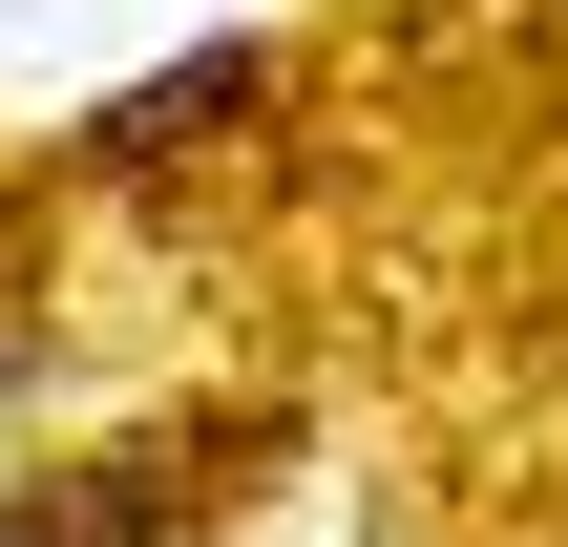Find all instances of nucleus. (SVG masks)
<instances>
[{
	"label": "nucleus",
	"mask_w": 568,
	"mask_h": 547,
	"mask_svg": "<svg viewBox=\"0 0 568 547\" xmlns=\"http://www.w3.org/2000/svg\"><path fill=\"white\" fill-rule=\"evenodd\" d=\"M274 464H295L274 401H190V422H126V443L21 464V485H0V547H211Z\"/></svg>",
	"instance_id": "f257e3e1"
},
{
	"label": "nucleus",
	"mask_w": 568,
	"mask_h": 547,
	"mask_svg": "<svg viewBox=\"0 0 568 547\" xmlns=\"http://www.w3.org/2000/svg\"><path fill=\"white\" fill-rule=\"evenodd\" d=\"M274 105H295V63H274L253 21H232V42H169L148 84H105V105L63 126V190H126V169H190V148H253Z\"/></svg>",
	"instance_id": "f03ea898"
}]
</instances>
